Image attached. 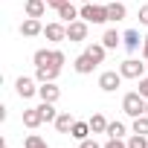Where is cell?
Here are the masks:
<instances>
[{"instance_id": "obj_1", "label": "cell", "mask_w": 148, "mask_h": 148, "mask_svg": "<svg viewBox=\"0 0 148 148\" xmlns=\"http://www.w3.org/2000/svg\"><path fill=\"white\" fill-rule=\"evenodd\" d=\"M145 105H148V99H145L139 90H131V93L122 96V110H125V116H131V119L142 116V113H145Z\"/></svg>"}, {"instance_id": "obj_13", "label": "cell", "mask_w": 148, "mask_h": 148, "mask_svg": "<svg viewBox=\"0 0 148 148\" xmlns=\"http://www.w3.org/2000/svg\"><path fill=\"white\" fill-rule=\"evenodd\" d=\"M52 125H55V131H58V134H70V131H73V125H76V116H73L70 110H61V113H58V119H55Z\"/></svg>"}, {"instance_id": "obj_11", "label": "cell", "mask_w": 148, "mask_h": 148, "mask_svg": "<svg viewBox=\"0 0 148 148\" xmlns=\"http://www.w3.org/2000/svg\"><path fill=\"white\" fill-rule=\"evenodd\" d=\"M128 18V6H125V0H110L108 3V21L110 23H119Z\"/></svg>"}, {"instance_id": "obj_31", "label": "cell", "mask_w": 148, "mask_h": 148, "mask_svg": "<svg viewBox=\"0 0 148 148\" xmlns=\"http://www.w3.org/2000/svg\"><path fill=\"white\" fill-rule=\"evenodd\" d=\"M136 90H139V93L148 99V76H142V79H139V87H136Z\"/></svg>"}, {"instance_id": "obj_8", "label": "cell", "mask_w": 148, "mask_h": 148, "mask_svg": "<svg viewBox=\"0 0 148 148\" xmlns=\"http://www.w3.org/2000/svg\"><path fill=\"white\" fill-rule=\"evenodd\" d=\"M21 35H23V38H38V35H44V23H41V18H23V23H21Z\"/></svg>"}, {"instance_id": "obj_22", "label": "cell", "mask_w": 148, "mask_h": 148, "mask_svg": "<svg viewBox=\"0 0 148 148\" xmlns=\"http://www.w3.org/2000/svg\"><path fill=\"white\" fill-rule=\"evenodd\" d=\"M102 44H105L108 49H116V47H122V35H119L116 29H108V32L102 35Z\"/></svg>"}, {"instance_id": "obj_21", "label": "cell", "mask_w": 148, "mask_h": 148, "mask_svg": "<svg viewBox=\"0 0 148 148\" xmlns=\"http://www.w3.org/2000/svg\"><path fill=\"white\" fill-rule=\"evenodd\" d=\"M125 134H128V125L125 122H108V136L110 139H125Z\"/></svg>"}, {"instance_id": "obj_27", "label": "cell", "mask_w": 148, "mask_h": 148, "mask_svg": "<svg viewBox=\"0 0 148 148\" xmlns=\"http://www.w3.org/2000/svg\"><path fill=\"white\" fill-rule=\"evenodd\" d=\"M64 61H67V55H64V52H61V49H52V58H49V64H52V67H58V70H61V67H64Z\"/></svg>"}, {"instance_id": "obj_6", "label": "cell", "mask_w": 148, "mask_h": 148, "mask_svg": "<svg viewBox=\"0 0 148 148\" xmlns=\"http://www.w3.org/2000/svg\"><path fill=\"white\" fill-rule=\"evenodd\" d=\"M87 32H90V23L87 21H73V23H67V41H73V44H79V41H87Z\"/></svg>"}, {"instance_id": "obj_18", "label": "cell", "mask_w": 148, "mask_h": 148, "mask_svg": "<svg viewBox=\"0 0 148 148\" xmlns=\"http://www.w3.org/2000/svg\"><path fill=\"white\" fill-rule=\"evenodd\" d=\"M90 134H93V131H90V122H82V119H76V125H73V131H70V136H73V139H79V142L87 139Z\"/></svg>"}, {"instance_id": "obj_32", "label": "cell", "mask_w": 148, "mask_h": 148, "mask_svg": "<svg viewBox=\"0 0 148 148\" xmlns=\"http://www.w3.org/2000/svg\"><path fill=\"white\" fill-rule=\"evenodd\" d=\"M64 3H70V0H47V6H49V9H55V12H58Z\"/></svg>"}, {"instance_id": "obj_2", "label": "cell", "mask_w": 148, "mask_h": 148, "mask_svg": "<svg viewBox=\"0 0 148 148\" xmlns=\"http://www.w3.org/2000/svg\"><path fill=\"white\" fill-rule=\"evenodd\" d=\"M119 73H122V79L139 82L142 76H148V64H145V58H125L119 64Z\"/></svg>"}, {"instance_id": "obj_24", "label": "cell", "mask_w": 148, "mask_h": 148, "mask_svg": "<svg viewBox=\"0 0 148 148\" xmlns=\"http://www.w3.org/2000/svg\"><path fill=\"white\" fill-rule=\"evenodd\" d=\"M49 58H52V49H35L32 64H35V67H47V64H49ZM49 67H52V64H49Z\"/></svg>"}, {"instance_id": "obj_15", "label": "cell", "mask_w": 148, "mask_h": 148, "mask_svg": "<svg viewBox=\"0 0 148 148\" xmlns=\"http://www.w3.org/2000/svg\"><path fill=\"white\" fill-rule=\"evenodd\" d=\"M47 0H26V6H23V12H26V18H44L47 15Z\"/></svg>"}, {"instance_id": "obj_36", "label": "cell", "mask_w": 148, "mask_h": 148, "mask_svg": "<svg viewBox=\"0 0 148 148\" xmlns=\"http://www.w3.org/2000/svg\"><path fill=\"white\" fill-rule=\"evenodd\" d=\"M145 113H148V105H145Z\"/></svg>"}, {"instance_id": "obj_30", "label": "cell", "mask_w": 148, "mask_h": 148, "mask_svg": "<svg viewBox=\"0 0 148 148\" xmlns=\"http://www.w3.org/2000/svg\"><path fill=\"white\" fill-rule=\"evenodd\" d=\"M139 23H142V26H148V3H145V6H139Z\"/></svg>"}, {"instance_id": "obj_37", "label": "cell", "mask_w": 148, "mask_h": 148, "mask_svg": "<svg viewBox=\"0 0 148 148\" xmlns=\"http://www.w3.org/2000/svg\"><path fill=\"white\" fill-rule=\"evenodd\" d=\"M145 64H148V61H145Z\"/></svg>"}, {"instance_id": "obj_34", "label": "cell", "mask_w": 148, "mask_h": 148, "mask_svg": "<svg viewBox=\"0 0 148 148\" xmlns=\"http://www.w3.org/2000/svg\"><path fill=\"white\" fill-rule=\"evenodd\" d=\"M82 3H96V0H82Z\"/></svg>"}, {"instance_id": "obj_12", "label": "cell", "mask_w": 148, "mask_h": 148, "mask_svg": "<svg viewBox=\"0 0 148 148\" xmlns=\"http://www.w3.org/2000/svg\"><path fill=\"white\" fill-rule=\"evenodd\" d=\"M38 99H41V102H58V99H61V87H58L55 82H44V84L38 87Z\"/></svg>"}, {"instance_id": "obj_28", "label": "cell", "mask_w": 148, "mask_h": 148, "mask_svg": "<svg viewBox=\"0 0 148 148\" xmlns=\"http://www.w3.org/2000/svg\"><path fill=\"white\" fill-rule=\"evenodd\" d=\"M102 148H128V139H110V136H108V142H105Z\"/></svg>"}, {"instance_id": "obj_26", "label": "cell", "mask_w": 148, "mask_h": 148, "mask_svg": "<svg viewBox=\"0 0 148 148\" xmlns=\"http://www.w3.org/2000/svg\"><path fill=\"white\" fill-rule=\"evenodd\" d=\"M23 148H49V142H47V139H41L38 134H29V136L23 139Z\"/></svg>"}, {"instance_id": "obj_4", "label": "cell", "mask_w": 148, "mask_h": 148, "mask_svg": "<svg viewBox=\"0 0 148 148\" xmlns=\"http://www.w3.org/2000/svg\"><path fill=\"white\" fill-rule=\"evenodd\" d=\"M38 87H41V82L35 79V76H18L15 79V93L26 102V99H32V96H38Z\"/></svg>"}, {"instance_id": "obj_35", "label": "cell", "mask_w": 148, "mask_h": 148, "mask_svg": "<svg viewBox=\"0 0 148 148\" xmlns=\"http://www.w3.org/2000/svg\"><path fill=\"white\" fill-rule=\"evenodd\" d=\"M3 148H9V145H6V142H3Z\"/></svg>"}, {"instance_id": "obj_5", "label": "cell", "mask_w": 148, "mask_h": 148, "mask_svg": "<svg viewBox=\"0 0 148 148\" xmlns=\"http://www.w3.org/2000/svg\"><path fill=\"white\" fill-rule=\"evenodd\" d=\"M122 73L119 70H105L102 76H99V90H105V93H116L119 87H122Z\"/></svg>"}, {"instance_id": "obj_17", "label": "cell", "mask_w": 148, "mask_h": 148, "mask_svg": "<svg viewBox=\"0 0 148 148\" xmlns=\"http://www.w3.org/2000/svg\"><path fill=\"white\" fill-rule=\"evenodd\" d=\"M58 21H61V23H73V21H79V9L73 6V3H64V6L58 9Z\"/></svg>"}, {"instance_id": "obj_33", "label": "cell", "mask_w": 148, "mask_h": 148, "mask_svg": "<svg viewBox=\"0 0 148 148\" xmlns=\"http://www.w3.org/2000/svg\"><path fill=\"white\" fill-rule=\"evenodd\" d=\"M139 55L148 61V32H145V38H142V49H139Z\"/></svg>"}, {"instance_id": "obj_10", "label": "cell", "mask_w": 148, "mask_h": 148, "mask_svg": "<svg viewBox=\"0 0 148 148\" xmlns=\"http://www.w3.org/2000/svg\"><path fill=\"white\" fill-rule=\"evenodd\" d=\"M96 67H99V64H96V61H93V58H90L87 52H82V55H76V61H73V70H76L79 76H90V73H93Z\"/></svg>"}, {"instance_id": "obj_23", "label": "cell", "mask_w": 148, "mask_h": 148, "mask_svg": "<svg viewBox=\"0 0 148 148\" xmlns=\"http://www.w3.org/2000/svg\"><path fill=\"white\" fill-rule=\"evenodd\" d=\"M131 134H142V136H148V113H142V116H136V119L131 122Z\"/></svg>"}, {"instance_id": "obj_20", "label": "cell", "mask_w": 148, "mask_h": 148, "mask_svg": "<svg viewBox=\"0 0 148 148\" xmlns=\"http://www.w3.org/2000/svg\"><path fill=\"white\" fill-rule=\"evenodd\" d=\"M87 122H90V131H93V134H108V119H105V113H93Z\"/></svg>"}, {"instance_id": "obj_3", "label": "cell", "mask_w": 148, "mask_h": 148, "mask_svg": "<svg viewBox=\"0 0 148 148\" xmlns=\"http://www.w3.org/2000/svg\"><path fill=\"white\" fill-rule=\"evenodd\" d=\"M79 18L99 26V23H108V6H99V3H82L79 9Z\"/></svg>"}, {"instance_id": "obj_25", "label": "cell", "mask_w": 148, "mask_h": 148, "mask_svg": "<svg viewBox=\"0 0 148 148\" xmlns=\"http://www.w3.org/2000/svg\"><path fill=\"white\" fill-rule=\"evenodd\" d=\"M38 108H41V113H44V122H55V119H58V110H55V102H41Z\"/></svg>"}, {"instance_id": "obj_14", "label": "cell", "mask_w": 148, "mask_h": 148, "mask_svg": "<svg viewBox=\"0 0 148 148\" xmlns=\"http://www.w3.org/2000/svg\"><path fill=\"white\" fill-rule=\"evenodd\" d=\"M23 125L32 128V131L41 128V125H44V113H41V108H26V110H23Z\"/></svg>"}, {"instance_id": "obj_19", "label": "cell", "mask_w": 148, "mask_h": 148, "mask_svg": "<svg viewBox=\"0 0 148 148\" xmlns=\"http://www.w3.org/2000/svg\"><path fill=\"white\" fill-rule=\"evenodd\" d=\"M84 52H87L96 64H102V61H105V55H108V47L99 41V44H87V49H84Z\"/></svg>"}, {"instance_id": "obj_9", "label": "cell", "mask_w": 148, "mask_h": 148, "mask_svg": "<svg viewBox=\"0 0 148 148\" xmlns=\"http://www.w3.org/2000/svg\"><path fill=\"white\" fill-rule=\"evenodd\" d=\"M142 38L145 35H139V29H125L122 32V47L128 52H136V49H142Z\"/></svg>"}, {"instance_id": "obj_7", "label": "cell", "mask_w": 148, "mask_h": 148, "mask_svg": "<svg viewBox=\"0 0 148 148\" xmlns=\"http://www.w3.org/2000/svg\"><path fill=\"white\" fill-rule=\"evenodd\" d=\"M44 38H47V41H52V44L67 41V23H61V21L47 23V26H44Z\"/></svg>"}, {"instance_id": "obj_16", "label": "cell", "mask_w": 148, "mask_h": 148, "mask_svg": "<svg viewBox=\"0 0 148 148\" xmlns=\"http://www.w3.org/2000/svg\"><path fill=\"white\" fill-rule=\"evenodd\" d=\"M58 73H61V70H58V67H49V64H47V67H35V79H38L41 84H44V82H55Z\"/></svg>"}, {"instance_id": "obj_29", "label": "cell", "mask_w": 148, "mask_h": 148, "mask_svg": "<svg viewBox=\"0 0 148 148\" xmlns=\"http://www.w3.org/2000/svg\"><path fill=\"white\" fill-rule=\"evenodd\" d=\"M79 148H102V145H99L93 136H87V139H82V142H79Z\"/></svg>"}]
</instances>
